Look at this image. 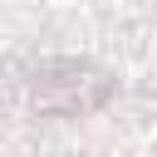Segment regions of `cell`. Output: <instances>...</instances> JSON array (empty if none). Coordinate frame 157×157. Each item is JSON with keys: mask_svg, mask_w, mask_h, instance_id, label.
<instances>
[{"mask_svg": "<svg viewBox=\"0 0 157 157\" xmlns=\"http://www.w3.org/2000/svg\"><path fill=\"white\" fill-rule=\"evenodd\" d=\"M29 93H34V108L39 113L78 118V113H93L98 103H108L113 78L98 74L93 64H83V59H49V64L34 69Z\"/></svg>", "mask_w": 157, "mask_h": 157, "instance_id": "cell-1", "label": "cell"}]
</instances>
